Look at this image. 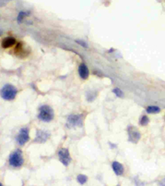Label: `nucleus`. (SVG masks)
Listing matches in <instances>:
<instances>
[{
    "label": "nucleus",
    "instance_id": "f257e3e1",
    "mask_svg": "<svg viewBox=\"0 0 165 186\" xmlns=\"http://www.w3.org/2000/svg\"><path fill=\"white\" fill-rule=\"evenodd\" d=\"M17 89L12 84H6L2 88L0 91V95L3 99L7 101H11L16 98Z\"/></svg>",
    "mask_w": 165,
    "mask_h": 186
},
{
    "label": "nucleus",
    "instance_id": "f03ea898",
    "mask_svg": "<svg viewBox=\"0 0 165 186\" xmlns=\"http://www.w3.org/2000/svg\"><path fill=\"white\" fill-rule=\"evenodd\" d=\"M54 115H55L54 111L51 108V107L48 105H43L40 108L38 117L41 121L46 122H51L54 118Z\"/></svg>",
    "mask_w": 165,
    "mask_h": 186
},
{
    "label": "nucleus",
    "instance_id": "7ed1b4c3",
    "mask_svg": "<svg viewBox=\"0 0 165 186\" xmlns=\"http://www.w3.org/2000/svg\"><path fill=\"white\" fill-rule=\"evenodd\" d=\"M24 163L22 151L17 150L12 152L9 156V164L12 167H21Z\"/></svg>",
    "mask_w": 165,
    "mask_h": 186
},
{
    "label": "nucleus",
    "instance_id": "20e7f679",
    "mask_svg": "<svg viewBox=\"0 0 165 186\" xmlns=\"http://www.w3.org/2000/svg\"><path fill=\"white\" fill-rule=\"evenodd\" d=\"M58 156H59V159H60V162L62 163L64 165L68 166L70 161H71V157H70V155H69L68 149H66V148L60 149L59 151Z\"/></svg>",
    "mask_w": 165,
    "mask_h": 186
},
{
    "label": "nucleus",
    "instance_id": "39448f33",
    "mask_svg": "<svg viewBox=\"0 0 165 186\" xmlns=\"http://www.w3.org/2000/svg\"><path fill=\"white\" fill-rule=\"evenodd\" d=\"M29 140V131L28 128H23L20 130L19 133L17 137V143L20 146L25 145Z\"/></svg>",
    "mask_w": 165,
    "mask_h": 186
},
{
    "label": "nucleus",
    "instance_id": "423d86ee",
    "mask_svg": "<svg viewBox=\"0 0 165 186\" xmlns=\"http://www.w3.org/2000/svg\"><path fill=\"white\" fill-rule=\"evenodd\" d=\"M128 135H129V140L133 143H137L139 140L140 139V133L136 128L130 126L128 128Z\"/></svg>",
    "mask_w": 165,
    "mask_h": 186
},
{
    "label": "nucleus",
    "instance_id": "0eeeda50",
    "mask_svg": "<svg viewBox=\"0 0 165 186\" xmlns=\"http://www.w3.org/2000/svg\"><path fill=\"white\" fill-rule=\"evenodd\" d=\"M68 124L70 127H76V126H82V117L80 115H71L68 117Z\"/></svg>",
    "mask_w": 165,
    "mask_h": 186
},
{
    "label": "nucleus",
    "instance_id": "6e6552de",
    "mask_svg": "<svg viewBox=\"0 0 165 186\" xmlns=\"http://www.w3.org/2000/svg\"><path fill=\"white\" fill-rule=\"evenodd\" d=\"M79 74L82 80H87L89 77V70L84 63H81L79 66Z\"/></svg>",
    "mask_w": 165,
    "mask_h": 186
},
{
    "label": "nucleus",
    "instance_id": "1a4fd4ad",
    "mask_svg": "<svg viewBox=\"0 0 165 186\" xmlns=\"http://www.w3.org/2000/svg\"><path fill=\"white\" fill-rule=\"evenodd\" d=\"M15 44H16V39L12 36H8L2 41L3 48H9V47H13Z\"/></svg>",
    "mask_w": 165,
    "mask_h": 186
},
{
    "label": "nucleus",
    "instance_id": "9d476101",
    "mask_svg": "<svg viewBox=\"0 0 165 186\" xmlns=\"http://www.w3.org/2000/svg\"><path fill=\"white\" fill-rule=\"evenodd\" d=\"M112 170L116 175H121L124 173V167L120 163L117 161H114L112 163Z\"/></svg>",
    "mask_w": 165,
    "mask_h": 186
},
{
    "label": "nucleus",
    "instance_id": "9b49d317",
    "mask_svg": "<svg viewBox=\"0 0 165 186\" xmlns=\"http://www.w3.org/2000/svg\"><path fill=\"white\" fill-rule=\"evenodd\" d=\"M37 136L36 137V141L37 142H44L49 137L48 133H46V132H43V131H38L37 132Z\"/></svg>",
    "mask_w": 165,
    "mask_h": 186
},
{
    "label": "nucleus",
    "instance_id": "f8f14e48",
    "mask_svg": "<svg viewBox=\"0 0 165 186\" xmlns=\"http://www.w3.org/2000/svg\"><path fill=\"white\" fill-rule=\"evenodd\" d=\"M161 109H160V107L158 106H154V105H151V106H149L148 108H146V112L150 114H153V113H159Z\"/></svg>",
    "mask_w": 165,
    "mask_h": 186
},
{
    "label": "nucleus",
    "instance_id": "ddd939ff",
    "mask_svg": "<svg viewBox=\"0 0 165 186\" xmlns=\"http://www.w3.org/2000/svg\"><path fill=\"white\" fill-rule=\"evenodd\" d=\"M29 15H30V13H29L28 12H23V11L20 12L18 13V15H17V22H18L19 23H21L23 21V19H25V18H27V16H29Z\"/></svg>",
    "mask_w": 165,
    "mask_h": 186
},
{
    "label": "nucleus",
    "instance_id": "4468645a",
    "mask_svg": "<svg viewBox=\"0 0 165 186\" xmlns=\"http://www.w3.org/2000/svg\"><path fill=\"white\" fill-rule=\"evenodd\" d=\"M77 180H78V181H79V184H81V185H84V184H85L86 182H87L88 178H87V176H86V175H84V174H79V175H78Z\"/></svg>",
    "mask_w": 165,
    "mask_h": 186
},
{
    "label": "nucleus",
    "instance_id": "2eb2a0df",
    "mask_svg": "<svg viewBox=\"0 0 165 186\" xmlns=\"http://www.w3.org/2000/svg\"><path fill=\"white\" fill-rule=\"evenodd\" d=\"M149 122V117L147 116H143L141 118H140V125H142V126H146L147 124Z\"/></svg>",
    "mask_w": 165,
    "mask_h": 186
},
{
    "label": "nucleus",
    "instance_id": "dca6fc26",
    "mask_svg": "<svg viewBox=\"0 0 165 186\" xmlns=\"http://www.w3.org/2000/svg\"><path fill=\"white\" fill-rule=\"evenodd\" d=\"M113 93H115L117 97H119V98L123 97V92L119 88H116V89H114Z\"/></svg>",
    "mask_w": 165,
    "mask_h": 186
},
{
    "label": "nucleus",
    "instance_id": "f3484780",
    "mask_svg": "<svg viewBox=\"0 0 165 186\" xmlns=\"http://www.w3.org/2000/svg\"><path fill=\"white\" fill-rule=\"evenodd\" d=\"M76 43H78L79 46L81 47H84V48H87L88 47V44H87V42H85L84 41H83V40H76Z\"/></svg>",
    "mask_w": 165,
    "mask_h": 186
},
{
    "label": "nucleus",
    "instance_id": "a211bd4d",
    "mask_svg": "<svg viewBox=\"0 0 165 186\" xmlns=\"http://www.w3.org/2000/svg\"><path fill=\"white\" fill-rule=\"evenodd\" d=\"M1 34H2V32H0V36H1Z\"/></svg>",
    "mask_w": 165,
    "mask_h": 186
}]
</instances>
